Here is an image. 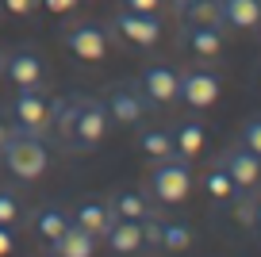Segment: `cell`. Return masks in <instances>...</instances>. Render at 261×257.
Listing matches in <instances>:
<instances>
[{"mask_svg":"<svg viewBox=\"0 0 261 257\" xmlns=\"http://www.w3.org/2000/svg\"><path fill=\"white\" fill-rule=\"evenodd\" d=\"M139 85H142V96H146L150 104H173V100H177V89H180V73H173L169 65H150Z\"/></svg>","mask_w":261,"mask_h":257,"instance_id":"cell-11","label":"cell"},{"mask_svg":"<svg viewBox=\"0 0 261 257\" xmlns=\"http://www.w3.org/2000/svg\"><path fill=\"white\" fill-rule=\"evenodd\" d=\"M185 46L200 58H215L223 50V35L219 27H185Z\"/></svg>","mask_w":261,"mask_h":257,"instance_id":"cell-18","label":"cell"},{"mask_svg":"<svg viewBox=\"0 0 261 257\" xmlns=\"http://www.w3.org/2000/svg\"><path fill=\"white\" fill-rule=\"evenodd\" d=\"M142 242H146V246H158V242H162V219L158 215L142 219Z\"/></svg>","mask_w":261,"mask_h":257,"instance_id":"cell-28","label":"cell"},{"mask_svg":"<svg viewBox=\"0 0 261 257\" xmlns=\"http://www.w3.org/2000/svg\"><path fill=\"white\" fill-rule=\"evenodd\" d=\"M12 249H16V234H12V226H0V257H8Z\"/></svg>","mask_w":261,"mask_h":257,"instance_id":"cell-32","label":"cell"},{"mask_svg":"<svg viewBox=\"0 0 261 257\" xmlns=\"http://www.w3.org/2000/svg\"><path fill=\"white\" fill-rule=\"evenodd\" d=\"M230 211H234V223L238 226H257V188H238L230 196Z\"/></svg>","mask_w":261,"mask_h":257,"instance_id":"cell-22","label":"cell"},{"mask_svg":"<svg viewBox=\"0 0 261 257\" xmlns=\"http://www.w3.org/2000/svg\"><path fill=\"white\" fill-rule=\"evenodd\" d=\"M242 146H246V150H253V153L261 158V115H257V119H246V123H242Z\"/></svg>","mask_w":261,"mask_h":257,"instance_id":"cell-27","label":"cell"},{"mask_svg":"<svg viewBox=\"0 0 261 257\" xmlns=\"http://www.w3.org/2000/svg\"><path fill=\"white\" fill-rule=\"evenodd\" d=\"M16 223H19V200L0 188V226H16Z\"/></svg>","mask_w":261,"mask_h":257,"instance_id":"cell-26","label":"cell"},{"mask_svg":"<svg viewBox=\"0 0 261 257\" xmlns=\"http://www.w3.org/2000/svg\"><path fill=\"white\" fill-rule=\"evenodd\" d=\"M112 131V115H108L104 100L81 96V112H77V131H73V146L69 150H92L100 146Z\"/></svg>","mask_w":261,"mask_h":257,"instance_id":"cell-4","label":"cell"},{"mask_svg":"<svg viewBox=\"0 0 261 257\" xmlns=\"http://www.w3.org/2000/svg\"><path fill=\"white\" fill-rule=\"evenodd\" d=\"M169 4H173V8H185V4H188V0H169Z\"/></svg>","mask_w":261,"mask_h":257,"instance_id":"cell-34","label":"cell"},{"mask_svg":"<svg viewBox=\"0 0 261 257\" xmlns=\"http://www.w3.org/2000/svg\"><path fill=\"white\" fill-rule=\"evenodd\" d=\"M4 73H8L12 85H39L42 81V58L35 54V50H16V54H8V62H4Z\"/></svg>","mask_w":261,"mask_h":257,"instance_id":"cell-13","label":"cell"},{"mask_svg":"<svg viewBox=\"0 0 261 257\" xmlns=\"http://www.w3.org/2000/svg\"><path fill=\"white\" fill-rule=\"evenodd\" d=\"M112 27L127 42H135V46H154V42L162 39V23H158V16H146V12H127V8H123Z\"/></svg>","mask_w":261,"mask_h":257,"instance_id":"cell-9","label":"cell"},{"mask_svg":"<svg viewBox=\"0 0 261 257\" xmlns=\"http://www.w3.org/2000/svg\"><path fill=\"white\" fill-rule=\"evenodd\" d=\"M108 246L115 253H139L146 242H142V219H115V226L104 234Z\"/></svg>","mask_w":261,"mask_h":257,"instance_id":"cell-15","label":"cell"},{"mask_svg":"<svg viewBox=\"0 0 261 257\" xmlns=\"http://www.w3.org/2000/svg\"><path fill=\"white\" fill-rule=\"evenodd\" d=\"M257 226H261V200H257Z\"/></svg>","mask_w":261,"mask_h":257,"instance_id":"cell-35","label":"cell"},{"mask_svg":"<svg viewBox=\"0 0 261 257\" xmlns=\"http://www.w3.org/2000/svg\"><path fill=\"white\" fill-rule=\"evenodd\" d=\"M150 188H154V200L158 203H180L192 188V169L188 161H180L177 153L173 158H162L150 173Z\"/></svg>","mask_w":261,"mask_h":257,"instance_id":"cell-3","label":"cell"},{"mask_svg":"<svg viewBox=\"0 0 261 257\" xmlns=\"http://www.w3.org/2000/svg\"><path fill=\"white\" fill-rule=\"evenodd\" d=\"M12 119H16L19 131L46 138V131H50V100H46V92H42L39 85H23V89L12 96Z\"/></svg>","mask_w":261,"mask_h":257,"instance_id":"cell-2","label":"cell"},{"mask_svg":"<svg viewBox=\"0 0 261 257\" xmlns=\"http://www.w3.org/2000/svg\"><path fill=\"white\" fill-rule=\"evenodd\" d=\"M65 223H69V215H65V211H58V208H42L39 215H35V226H39V234L46 242H54L58 234L65 230Z\"/></svg>","mask_w":261,"mask_h":257,"instance_id":"cell-24","label":"cell"},{"mask_svg":"<svg viewBox=\"0 0 261 257\" xmlns=\"http://www.w3.org/2000/svg\"><path fill=\"white\" fill-rule=\"evenodd\" d=\"M207 135H204V123H180L173 131V146H177V158H196L204 150Z\"/></svg>","mask_w":261,"mask_h":257,"instance_id":"cell-21","label":"cell"},{"mask_svg":"<svg viewBox=\"0 0 261 257\" xmlns=\"http://www.w3.org/2000/svg\"><path fill=\"white\" fill-rule=\"evenodd\" d=\"M77 112H81V96H62L50 104V131L46 138H54V142L62 146H73V131H77Z\"/></svg>","mask_w":261,"mask_h":257,"instance_id":"cell-10","label":"cell"},{"mask_svg":"<svg viewBox=\"0 0 261 257\" xmlns=\"http://www.w3.org/2000/svg\"><path fill=\"white\" fill-rule=\"evenodd\" d=\"M65 50L73 58H81V62H100L108 54V31L100 23H77L65 35Z\"/></svg>","mask_w":261,"mask_h":257,"instance_id":"cell-7","label":"cell"},{"mask_svg":"<svg viewBox=\"0 0 261 257\" xmlns=\"http://www.w3.org/2000/svg\"><path fill=\"white\" fill-rule=\"evenodd\" d=\"M219 165L227 169V177L234 181V188H253L261 181V158L253 150H246L242 142L230 146V150L219 158Z\"/></svg>","mask_w":261,"mask_h":257,"instance_id":"cell-8","label":"cell"},{"mask_svg":"<svg viewBox=\"0 0 261 257\" xmlns=\"http://www.w3.org/2000/svg\"><path fill=\"white\" fill-rule=\"evenodd\" d=\"M115 219H119V215L112 211V203H96V200H89V203H81V208H77L73 223H77V226H85L89 234H96V242H100V238H104V234L115 226Z\"/></svg>","mask_w":261,"mask_h":257,"instance_id":"cell-14","label":"cell"},{"mask_svg":"<svg viewBox=\"0 0 261 257\" xmlns=\"http://www.w3.org/2000/svg\"><path fill=\"white\" fill-rule=\"evenodd\" d=\"M50 246H54L58 257H92V249H96V234H89L85 226H77L73 219H69L65 230L58 234Z\"/></svg>","mask_w":261,"mask_h":257,"instance_id":"cell-12","label":"cell"},{"mask_svg":"<svg viewBox=\"0 0 261 257\" xmlns=\"http://www.w3.org/2000/svg\"><path fill=\"white\" fill-rule=\"evenodd\" d=\"M219 89H223V81L212 69H188V73H180L177 100H185L188 108H212L219 100Z\"/></svg>","mask_w":261,"mask_h":257,"instance_id":"cell-5","label":"cell"},{"mask_svg":"<svg viewBox=\"0 0 261 257\" xmlns=\"http://www.w3.org/2000/svg\"><path fill=\"white\" fill-rule=\"evenodd\" d=\"M39 4H42V0H0V8L12 12V16H31Z\"/></svg>","mask_w":261,"mask_h":257,"instance_id":"cell-29","label":"cell"},{"mask_svg":"<svg viewBox=\"0 0 261 257\" xmlns=\"http://www.w3.org/2000/svg\"><path fill=\"white\" fill-rule=\"evenodd\" d=\"M188 242H192V230H188L185 223H177V219H162V242H158L162 249H185Z\"/></svg>","mask_w":261,"mask_h":257,"instance_id":"cell-25","label":"cell"},{"mask_svg":"<svg viewBox=\"0 0 261 257\" xmlns=\"http://www.w3.org/2000/svg\"><path fill=\"white\" fill-rule=\"evenodd\" d=\"M8 135H12V127H8V123H4V119H0V146L8 142Z\"/></svg>","mask_w":261,"mask_h":257,"instance_id":"cell-33","label":"cell"},{"mask_svg":"<svg viewBox=\"0 0 261 257\" xmlns=\"http://www.w3.org/2000/svg\"><path fill=\"white\" fill-rule=\"evenodd\" d=\"M139 150L146 153V158H154V161H162V158H173L177 153V146H173V135L165 127H146L139 135Z\"/></svg>","mask_w":261,"mask_h":257,"instance_id":"cell-19","label":"cell"},{"mask_svg":"<svg viewBox=\"0 0 261 257\" xmlns=\"http://www.w3.org/2000/svg\"><path fill=\"white\" fill-rule=\"evenodd\" d=\"M180 12H185V27H223L219 0H188Z\"/></svg>","mask_w":261,"mask_h":257,"instance_id":"cell-17","label":"cell"},{"mask_svg":"<svg viewBox=\"0 0 261 257\" xmlns=\"http://www.w3.org/2000/svg\"><path fill=\"white\" fill-rule=\"evenodd\" d=\"M0 65H4V62H0Z\"/></svg>","mask_w":261,"mask_h":257,"instance_id":"cell-37","label":"cell"},{"mask_svg":"<svg viewBox=\"0 0 261 257\" xmlns=\"http://www.w3.org/2000/svg\"><path fill=\"white\" fill-rule=\"evenodd\" d=\"M204 188H207V196H212V200H219V203H230V196L238 192L234 188V181L227 177V169H212V173H207L204 177Z\"/></svg>","mask_w":261,"mask_h":257,"instance_id":"cell-23","label":"cell"},{"mask_svg":"<svg viewBox=\"0 0 261 257\" xmlns=\"http://www.w3.org/2000/svg\"><path fill=\"white\" fill-rule=\"evenodd\" d=\"M127 4V12H146V16H158V4L162 0H123Z\"/></svg>","mask_w":261,"mask_h":257,"instance_id":"cell-30","label":"cell"},{"mask_svg":"<svg viewBox=\"0 0 261 257\" xmlns=\"http://www.w3.org/2000/svg\"><path fill=\"white\" fill-rule=\"evenodd\" d=\"M223 23L238 27V31H253L261 23V0H219Z\"/></svg>","mask_w":261,"mask_h":257,"instance_id":"cell-16","label":"cell"},{"mask_svg":"<svg viewBox=\"0 0 261 257\" xmlns=\"http://www.w3.org/2000/svg\"><path fill=\"white\" fill-rule=\"evenodd\" d=\"M104 108H108V115H112V123H123V127H130V123H139L142 115H146L150 100L142 96L135 85H115V89L104 96Z\"/></svg>","mask_w":261,"mask_h":257,"instance_id":"cell-6","label":"cell"},{"mask_svg":"<svg viewBox=\"0 0 261 257\" xmlns=\"http://www.w3.org/2000/svg\"><path fill=\"white\" fill-rule=\"evenodd\" d=\"M46 4V12H54V16H65V12H73L81 0H42Z\"/></svg>","mask_w":261,"mask_h":257,"instance_id":"cell-31","label":"cell"},{"mask_svg":"<svg viewBox=\"0 0 261 257\" xmlns=\"http://www.w3.org/2000/svg\"><path fill=\"white\" fill-rule=\"evenodd\" d=\"M0 158H4L8 173H12V177H19V181H39L42 173L50 169L46 138L27 135V131H19V127H12L8 142L0 146Z\"/></svg>","mask_w":261,"mask_h":257,"instance_id":"cell-1","label":"cell"},{"mask_svg":"<svg viewBox=\"0 0 261 257\" xmlns=\"http://www.w3.org/2000/svg\"><path fill=\"white\" fill-rule=\"evenodd\" d=\"M112 211L119 219H146V215H154V208H150V200L142 192H127V188H123V192H115L112 200Z\"/></svg>","mask_w":261,"mask_h":257,"instance_id":"cell-20","label":"cell"},{"mask_svg":"<svg viewBox=\"0 0 261 257\" xmlns=\"http://www.w3.org/2000/svg\"><path fill=\"white\" fill-rule=\"evenodd\" d=\"M50 257H58V253H50Z\"/></svg>","mask_w":261,"mask_h":257,"instance_id":"cell-36","label":"cell"}]
</instances>
